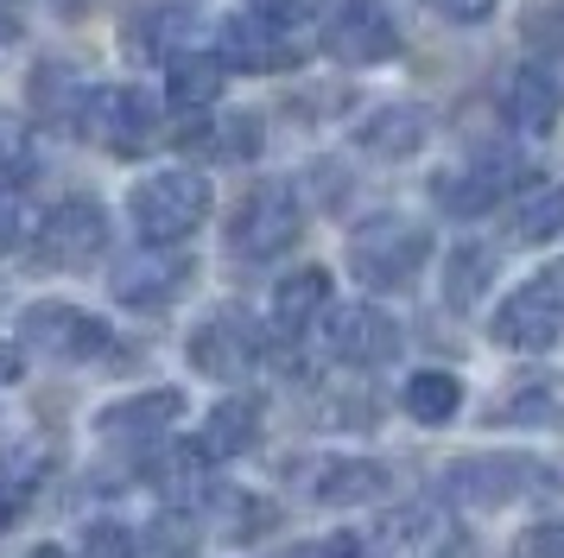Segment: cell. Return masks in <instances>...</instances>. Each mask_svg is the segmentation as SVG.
<instances>
[{
  "label": "cell",
  "mask_w": 564,
  "mask_h": 558,
  "mask_svg": "<svg viewBox=\"0 0 564 558\" xmlns=\"http://www.w3.org/2000/svg\"><path fill=\"white\" fill-rule=\"evenodd\" d=\"M432 260V228L412 223V216H375L349 235V273L368 292H400L425 273Z\"/></svg>",
  "instance_id": "obj_1"
},
{
  "label": "cell",
  "mask_w": 564,
  "mask_h": 558,
  "mask_svg": "<svg viewBox=\"0 0 564 558\" xmlns=\"http://www.w3.org/2000/svg\"><path fill=\"white\" fill-rule=\"evenodd\" d=\"M128 216L140 228V242L153 248H178L184 235H197L209 216V184L197 172H153L133 184Z\"/></svg>",
  "instance_id": "obj_2"
},
{
  "label": "cell",
  "mask_w": 564,
  "mask_h": 558,
  "mask_svg": "<svg viewBox=\"0 0 564 558\" xmlns=\"http://www.w3.org/2000/svg\"><path fill=\"white\" fill-rule=\"evenodd\" d=\"M305 235V203L292 184H254L229 216V254L235 260H280Z\"/></svg>",
  "instance_id": "obj_3"
},
{
  "label": "cell",
  "mask_w": 564,
  "mask_h": 558,
  "mask_svg": "<svg viewBox=\"0 0 564 558\" xmlns=\"http://www.w3.org/2000/svg\"><path fill=\"white\" fill-rule=\"evenodd\" d=\"M437 489L463 514H495V507L520 502V495H539L545 489V470H539L533 457H457L437 476Z\"/></svg>",
  "instance_id": "obj_4"
},
{
  "label": "cell",
  "mask_w": 564,
  "mask_h": 558,
  "mask_svg": "<svg viewBox=\"0 0 564 558\" xmlns=\"http://www.w3.org/2000/svg\"><path fill=\"white\" fill-rule=\"evenodd\" d=\"M20 343H26L32 355H45V362H96V355H108V324L102 318H89V311H77V304H26L20 311Z\"/></svg>",
  "instance_id": "obj_5"
},
{
  "label": "cell",
  "mask_w": 564,
  "mask_h": 558,
  "mask_svg": "<svg viewBox=\"0 0 564 558\" xmlns=\"http://www.w3.org/2000/svg\"><path fill=\"white\" fill-rule=\"evenodd\" d=\"M564 330V299H558V279L539 273L527 279V286H513L508 299H501V311H495V324H488V336L501 343V350H520V355H539L552 350Z\"/></svg>",
  "instance_id": "obj_6"
},
{
  "label": "cell",
  "mask_w": 564,
  "mask_h": 558,
  "mask_svg": "<svg viewBox=\"0 0 564 558\" xmlns=\"http://www.w3.org/2000/svg\"><path fill=\"white\" fill-rule=\"evenodd\" d=\"M83 133H96L108 152L133 159V152L153 147L159 108H153V96L133 89V83H102V89H89V101H83Z\"/></svg>",
  "instance_id": "obj_7"
},
{
  "label": "cell",
  "mask_w": 564,
  "mask_h": 558,
  "mask_svg": "<svg viewBox=\"0 0 564 558\" xmlns=\"http://www.w3.org/2000/svg\"><path fill=\"white\" fill-rule=\"evenodd\" d=\"M108 248V216L96 197H64L39 223V242H32V254H39V267H57V273H77V267H89L96 254Z\"/></svg>",
  "instance_id": "obj_8"
},
{
  "label": "cell",
  "mask_w": 564,
  "mask_h": 558,
  "mask_svg": "<svg viewBox=\"0 0 564 558\" xmlns=\"http://www.w3.org/2000/svg\"><path fill=\"white\" fill-rule=\"evenodd\" d=\"M324 51L349 71H368V64H387L400 57V25L381 0H343L330 20H324Z\"/></svg>",
  "instance_id": "obj_9"
},
{
  "label": "cell",
  "mask_w": 564,
  "mask_h": 558,
  "mask_svg": "<svg viewBox=\"0 0 564 558\" xmlns=\"http://www.w3.org/2000/svg\"><path fill=\"white\" fill-rule=\"evenodd\" d=\"M260 355H267V343L241 311H216L191 330V368L209 380H248L260 368Z\"/></svg>",
  "instance_id": "obj_10"
},
{
  "label": "cell",
  "mask_w": 564,
  "mask_h": 558,
  "mask_svg": "<svg viewBox=\"0 0 564 558\" xmlns=\"http://www.w3.org/2000/svg\"><path fill=\"white\" fill-rule=\"evenodd\" d=\"M184 286H191V260L178 248H153V242L108 273V292L121 304H133V311H165Z\"/></svg>",
  "instance_id": "obj_11"
},
{
  "label": "cell",
  "mask_w": 564,
  "mask_h": 558,
  "mask_svg": "<svg viewBox=\"0 0 564 558\" xmlns=\"http://www.w3.org/2000/svg\"><path fill=\"white\" fill-rule=\"evenodd\" d=\"M324 343L349 368H381V362L400 355V324L387 318L381 304H343V311L324 318Z\"/></svg>",
  "instance_id": "obj_12"
},
{
  "label": "cell",
  "mask_w": 564,
  "mask_h": 558,
  "mask_svg": "<svg viewBox=\"0 0 564 558\" xmlns=\"http://www.w3.org/2000/svg\"><path fill=\"white\" fill-rule=\"evenodd\" d=\"M184 412V394L178 387H153V394H133V400H115L96 412V438L102 444H121V451H147L153 438L178 426Z\"/></svg>",
  "instance_id": "obj_13"
},
{
  "label": "cell",
  "mask_w": 564,
  "mask_h": 558,
  "mask_svg": "<svg viewBox=\"0 0 564 558\" xmlns=\"http://www.w3.org/2000/svg\"><path fill=\"white\" fill-rule=\"evenodd\" d=\"M513 178H520V165H513L508 152H482V159H469L457 172H437L432 191L451 216H482V210H495L513 191Z\"/></svg>",
  "instance_id": "obj_14"
},
{
  "label": "cell",
  "mask_w": 564,
  "mask_h": 558,
  "mask_svg": "<svg viewBox=\"0 0 564 558\" xmlns=\"http://www.w3.org/2000/svg\"><path fill=\"white\" fill-rule=\"evenodd\" d=\"M223 64L229 71H254V76H273V71H292L299 64V39L285 25L260 20V13H241V20L223 25Z\"/></svg>",
  "instance_id": "obj_15"
},
{
  "label": "cell",
  "mask_w": 564,
  "mask_h": 558,
  "mask_svg": "<svg viewBox=\"0 0 564 558\" xmlns=\"http://www.w3.org/2000/svg\"><path fill=\"white\" fill-rule=\"evenodd\" d=\"M501 115H508V127H513V133H527V140L552 133V127L564 121V83H558V71H545V64L513 71L508 89H501Z\"/></svg>",
  "instance_id": "obj_16"
},
{
  "label": "cell",
  "mask_w": 564,
  "mask_h": 558,
  "mask_svg": "<svg viewBox=\"0 0 564 558\" xmlns=\"http://www.w3.org/2000/svg\"><path fill=\"white\" fill-rule=\"evenodd\" d=\"M387 495H393V476L375 457H330L311 476V502L324 507H368V502H387Z\"/></svg>",
  "instance_id": "obj_17"
},
{
  "label": "cell",
  "mask_w": 564,
  "mask_h": 558,
  "mask_svg": "<svg viewBox=\"0 0 564 558\" xmlns=\"http://www.w3.org/2000/svg\"><path fill=\"white\" fill-rule=\"evenodd\" d=\"M197 7H184V0H153V7H140L128 20V51L133 57H178V51H191V39H197Z\"/></svg>",
  "instance_id": "obj_18"
},
{
  "label": "cell",
  "mask_w": 564,
  "mask_h": 558,
  "mask_svg": "<svg viewBox=\"0 0 564 558\" xmlns=\"http://www.w3.org/2000/svg\"><path fill=\"white\" fill-rule=\"evenodd\" d=\"M425 140H432V115H425L419 101H387V108H375V115L356 127V147L368 152V159H412Z\"/></svg>",
  "instance_id": "obj_19"
},
{
  "label": "cell",
  "mask_w": 564,
  "mask_h": 558,
  "mask_svg": "<svg viewBox=\"0 0 564 558\" xmlns=\"http://www.w3.org/2000/svg\"><path fill=\"white\" fill-rule=\"evenodd\" d=\"M260 444V400L248 394H229V400H216L204 412V431H197V451L209 463H235V457H248Z\"/></svg>",
  "instance_id": "obj_20"
},
{
  "label": "cell",
  "mask_w": 564,
  "mask_h": 558,
  "mask_svg": "<svg viewBox=\"0 0 564 558\" xmlns=\"http://www.w3.org/2000/svg\"><path fill=\"white\" fill-rule=\"evenodd\" d=\"M495 426L564 431V375H527L495 400Z\"/></svg>",
  "instance_id": "obj_21"
},
{
  "label": "cell",
  "mask_w": 564,
  "mask_h": 558,
  "mask_svg": "<svg viewBox=\"0 0 564 558\" xmlns=\"http://www.w3.org/2000/svg\"><path fill=\"white\" fill-rule=\"evenodd\" d=\"M508 235L520 248H545L564 235V184L539 178V184H520L508 197Z\"/></svg>",
  "instance_id": "obj_22"
},
{
  "label": "cell",
  "mask_w": 564,
  "mask_h": 558,
  "mask_svg": "<svg viewBox=\"0 0 564 558\" xmlns=\"http://www.w3.org/2000/svg\"><path fill=\"white\" fill-rule=\"evenodd\" d=\"M317 318H330V273L324 267H299L273 286V324L280 336H305Z\"/></svg>",
  "instance_id": "obj_23"
},
{
  "label": "cell",
  "mask_w": 564,
  "mask_h": 558,
  "mask_svg": "<svg viewBox=\"0 0 564 558\" xmlns=\"http://www.w3.org/2000/svg\"><path fill=\"white\" fill-rule=\"evenodd\" d=\"M223 83H229V64H223V51H178L172 64H165V89L178 108H209V101L223 96Z\"/></svg>",
  "instance_id": "obj_24"
},
{
  "label": "cell",
  "mask_w": 564,
  "mask_h": 558,
  "mask_svg": "<svg viewBox=\"0 0 564 558\" xmlns=\"http://www.w3.org/2000/svg\"><path fill=\"white\" fill-rule=\"evenodd\" d=\"M400 406H406L419 426H451V419L463 412V380L444 375V368H419V375H406Z\"/></svg>",
  "instance_id": "obj_25"
},
{
  "label": "cell",
  "mask_w": 564,
  "mask_h": 558,
  "mask_svg": "<svg viewBox=\"0 0 564 558\" xmlns=\"http://www.w3.org/2000/svg\"><path fill=\"white\" fill-rule=\"evenodd\" d=\"M488 279H495V248L488 242H457L451 260H444V299H451V311H469L488 292Z\"/></svg>",
  "instance_id": "obj_26"
},
{
  "label": "cell",
  "mask_w": 564,
  "mask_h": 558,
  "mask_svg": "<svg viewBox=\"0 0 564 558\" xmlns=\"http://www.w3.org/2000/svg\"><path fill=\"white\" fill-rule=\"evenodd\" d=\"M184 147H197V152H209V159H254L260 152V121L254 115H216V121H204Z\"/></svg>",
  "instance_id": "obj_27"
},
{
  "label": "cell",
  "mask_w": 564,
  "mask_h": 558,
  "mask_svg": "<svg viewBox=\"0 0 564 558\" xmlns=\"http://www.w3.org/2000/svg\"><path fill=\"white\" fill-rule=\"evenodd\" d=\"M520 45L545 64H564V0H527L520 7Z\"/></svg>",
  "instance_id": "obj_28"
},
{
  "label": "cell",
  "mask_w": 564,
  "mask_h": 558,
  "mask_svg": "<svg viewBox=\"0 0 564 558\" xmlns=\"http://www.w3.org/2000/svg\"><path fill=\"white\" fill-rule=\"evenodd\" d=\"M39 172V147H32V127L20 115L0 108V191H20Z\"/></svg>",
  "instance_id": "obj_29"
},
{
  "label": "cell",
  "mask_w": 564,
  "mask_h": 558,
  "mask_svg": "<svg viewBox=\"0 0 564 558\" xmlns=\"http://www.w3.org/2000/svg\"><path fill=\"white\" fill-rule=\"evenodd\" d=\"M197 539H204V527H197L184 507H165L153 527H147V539H140V546H147L153 558H191V552H197Z\"/></svg>",
  "instance_id": "obj_30"
},
{
  "label": "cell",
  "mask_w": 564,
  "mask_h": 558,
  "mask_svg": "<svg viewBox=\"0 0 564 558\" xmlns=\"http://www.w3.org/2000/svg\"><path fill=\"white\" fill-rule=\"evenodd\" d=\"M216 507H229L223 539H260V533L280 527V507L267 502V495H216Z\"/></svg>",
  "instance_id": "obj_31"
},
{
  "label": "cell",
  "mask_w": 564,
  "mask_h": 558,
  "mask_svg": "<svg viewBox=\"0 0 564 558\" xmlns=\"http://www.w3.org/2000/svg\"><path fill=\"white\" fill-rule=\"evenodd\" d=\"M83 558H140V539L121 521H89L83 527Z\"/></svg>",
  "instance_id": "obj_32"
},
{
  "label": "cell",
  "mask_w": 564,
  "mask_h": 558,
  "mask_svg": "<svg viewBox=\"0 0 564 558\" xmlns=\"http://www.w3.org/2000/svg\"><path fill=\"white\" fill-rule=\"evenodd\" d=\"M513 558H564V514H545L513 533Z\"/></svg>",
  "instance_id": "obj_33"
},
{
  "label": "cell",
  "mask_w": 564,
  "mask_h": 558,
  "mask_svg": "<svg viewBox=\"0 0 564 558\" xmlns=\"http://www.w3.org/2000/svg\"><path fill=\"white\" fill-rule=\"evenodd\" d=\"M254 13L260 20H273V25H285V32H299L305 20L324 13V0H254Z\"/></svg>",
  "instance_id": "obj_34"
},
{
  "label": "cell",
  "mask_w": 564,
  "mask_h": 558,
  "mask_svg": "<svg viewBox=\"0 0 564 558\" xmlns=\"http://www.w3.org/2000/svg\"><path fill=\"white\" fill-rule=\"evenodd\" d=\"M26 514V482H0V533Z\"/></svg>",
  "instance_id": "obj_35"
},
{
  "label": "cell",
  "mask_w": 564,
  "mask_h": 558,
  "mask_svg": "<svg viewBox=\"0 0 564 558\" xmlns=\"http://www.w3.org/2000/svg\"><path fill=\"white\" fill-rule=\"evenodd\" d=\"M432 7L444 20H488L495 13V0H432Z\"/></svg>",
  "instance_id": "obj_36"
},
{
  "label": "cell",
  "mask_w": 564,
  "mask_h": 558,
  "mask_svg": "<svg viewBox=\"0 0 564 558\" xmlns=\"http://www.w3.org/2000/svg\"><path fill=\"white\" fill-rule=\"evenodd\" d=\"M13 242H20V216H13V203L0 197V254L13 248Z\"/></svg>",
  "instance_id": "obj_37"
},
{
  "label": "cell",
  "mask_w": 564,
  "mask_h": 558,
  "mask_svg": "<svg viewBox=\"0 0 564 558\" xmlns=\"http://www.w3.org/2000/svg\"><path fill=\"white\" fill-rule=\"evenodd\" d=\"M13 380H20V355L0 350V387H13Z\"/></svg>",
  "instance_id": "obj_38"
},
{
  "label": "cell",
  "mask_w": 564,
  "mask_h": 558,
  "mask_svg": "<svg viewBox=\"0 0 564 558\" xmlns=\"http://www.w3.org/2000/svg\"><path fill=\"white\" fill-rule=\"evenodd\" d=\"M280 558H336V539H324V546H299V552H280Z\"/></svg>",
  "instance_id": "obj_39"
},
{
  "label": "cell",
  "mask_w": 564,
  "mask_h": 558,
  "mask_svg": "<svg viewBox=\"0 0 564 558\" xmlns=\"http://www.w3.org/2000/svg\"><path fill=\"white\" fill-rule=\"evenodd\" d=\"M26 558H70L64 546H39V552H26Z\"/></svg>",
  "instance_id": "obj_40"
},
{
  "label": "cell",
  "mask_w": 564,
  "mask_h": 558,
  "mask_svg": "<svg viewBox=\"0 0 564 558\" xmlns=\"http://www.w3.org/2000/svg\"><path fill=\"white\" fill-rule=\"evenodd\" d=\"M57 7H64V13H83V7H89V0H57Z\"/></svg>",
  "instance_id": "obj_41"
},
{
  "label": "cell",
  "mask_w": 564,
  "mask_h": 558,
  "mask_svg": "<svg viewBox=\"0 0 564 558\" xmlns=\"http://www.w3.org/2000/svg\"><path fill=\"white\" fill-rule=\"evenodd\" d=\"M552 279H558V299H564V260H558V267H552Z\"/></svg>",
  "instance_id": "obj_42"
}]
</instances>
